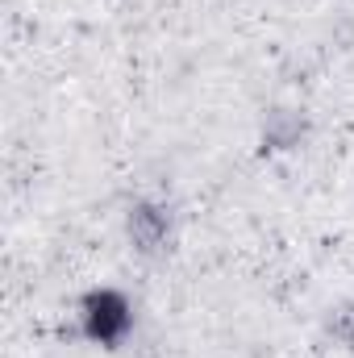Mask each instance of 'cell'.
I'll list each match as a JSON object with an SVG mask.
<instances>
[{
	"label": "cell",
	"mask_w": 354,
	"mask_h": 358,
	"mask_svg": "<svg viewBox=\"0 0 354 358\" xmlns=\"http://www.w3.org/2000/svg\"><path fill=\"white\" fill-rule=\"evenodd\" d=\"M304 138H309V117H304V108H267L263 117V134H259V142H263L267 155H288V150H296V146H304Z\"/></svg>",
	"instance_id": "3957f363"
},
{
	"label": "cell",
	"mask_w": 354,
	"mask_h": 358,
	"mask_svg": "<svg viewBox=\"0 0 354 358\" xmlns=\"http://www.w3.org/2000/svg\"><path fill=\"white\" fill-rule=\"evenodd\" d=\"M125 242L138 259H163L176 246V213L163 200H134L125 208Z\"/></svg>",
	"instance_id": "7a4b0ae2"
},
{
	"label": "cell",
	"mask_w": 354,
	"mask_h": 358,
	"mask_svg": "<svg viewBox=\"0 0 354 358\" xmlns=\"http://www.w3.org/2000/svg\"><path fill=\"white\" fill-rule=\"evenodd\" d=\"M325 338H334L338 346L354 350V304H338L325 313Z\"/></svg>",
	"instance_id": "277c9868"
},
{
	"label": "cell",
	"mask_w": 354,
	"mask_h": 358,
	"mask_svg": "<svg viewBox=\"0 0 354 358\" xmlns=\"http://www.w3.org/2000/svg\"><path fill=\"white\" fill-rule=\"evenodd\" d=\"M80 334L104 350H117L134 334V300L121 287H88L80 296Z\"/></svg>",
	"instance_id": "6da1fadb"
}]
</instances>
